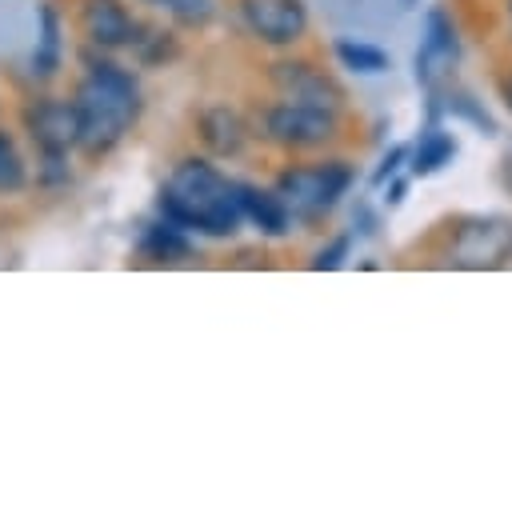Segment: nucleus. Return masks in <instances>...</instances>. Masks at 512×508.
Instances as JSON below:
<instances>
[{
  "label": "nucleus",
  "instance_id": "f257e3e1",
  "mask_svg": "<svg viewBox=\"0 0 512 508\" xmlns=\"http://www.w3.org/2000/svg\"><path fill=\"white\" fill-rule=\"evenodd\" d=\"M76 80H72V104H76V156L84 164H100L108 160L140 124L144 116V88H140V72L124 60H116V52H100L80 44L76 52Z\"/></svg>",
  "mask_w": 512,
  "mask_h": 508
},
{
  "label": "nucleus",
  "instance_id": "f03ea898",
  "mask_svg": "<svg viewBox=\"0 0 512 508\" xmlns=\"http://www.w3.org/2000/svg\"><path fill=\"white\" fill-rule=\"evenodd\" d=\"M156 216L172 220L176 228L208 240H228L244 228L240 204H236V184L224 176L212 156H180L168 176L156 188Z\"/></svg>",
  "mask_w": 512,
  "mask_h": 508
},
{
  "label": "nucleus",
  "instance_id": "7ed1b4c3",
  "mask_svg": "<svg viewBox=\"0 0 512 508\" xmlns=\"http://www.w3.org/2000/svg\"><path fill=\"white\" fill-rule=\"evenodd\" d=\"M356 172L348 160H316V164H292L276 176V196L292 212V224H320L352 188Z\"/></svg>",
  "mask_w": 512,
  "mask_h": 508
},
{
  "label": "nucleus",
  "instance_id": "20e7f679",
  "mask_svg": "<svg viewBox=\"0 0 512 508\" xmlns=\"http://www.w3.org/2000/svg\"><path fill=\"white\" fill-rule=\"evenodd\" d=\"M20 140L28 144L32 156H76V104L64 92H48V88H28L16 100V116H12Z\"/></svg>",
  "mask_w": 512,
  "mask_h": 508
},
{
  "label": "nucleus",
  "instance_id": "39448f33",
  "mask_svg": "<svg viewBox=\"0 0 512 508\" xmlns=\"http://www.w3.org/2000/svg\"><path fill=\"white\" fill-rule=\"evenodd\" d=\"M336 116L340 112L276 96L272 104L260 108L256 136H264L272 148H284V152H312V148H324L328 140H336Z\"/></svg>",
  "mask_w": 512,
  "mask_h": 508
},
{
  "label": "nucleus",
  "instance_id": "423d86ee",
  "mask_svg": "<svg viewBox=\"0 0 512 508\" xmlns=\"http://www.w3.org/2000/svg\"><path fill=\"white\" fill-rule=\"evenodd\" d=\"M236 20L256 44L276 52L300 44L312 24L304 0H236Z\"/></svg>",
  "mask_w": 512,
  "mask_h": 508
},
{
  "label": "nucleus",
  "instance_id": "0eeeda50",
  "mask_svg": "<svg viewBox=\"0 0 512 508\" xmlns=\"http://www.w3.org/2000/svg\"><path fill=\"white\" fill-rule=\"evenodd\" d=\"M448 256L460 268H500L512 256V224L504 216H464L452 228Z\"/></svg>",
  "mask_w": 512,
  "mask_h": 508
},
{
  "label": "nucleus",
  "instance_id": "6e6552de",
  "mask_svg": "<svg viewBox=\"0 0 512 508\" xmlns=\"http://www.w3.org/2000/svg\"><path fill=\"white\" fill-rule=\"evenodd\" d=\"M72 28L80 36V44L100 48V52H128L140 16L124 4V0H76L72 8Z\"/></svg>",
  "mask_w": 512,
  "mask_h": 508
},
{
  "label": "nucleus",
  "instance_id": "1a4fd4ad",
  "mask_svg": "<svg viewBox=\"0 0 512 508\" xmlns=\"http://www.w3.org/2000/svg\"><path fill=\"white\" fill-rule=\"evenodd\" d=\"M64 64H68V16L56 0H36V40L24 60L28 84L48 88L52 80H60Z\"/></svg>",
  "mask_w": 512,
  "mask_h": 508
},
{
  "label": "nucleus",
  "instance_id": "9d476101",
  "mask_svg": "<svg viewBox=\"0 0 512 508\" xmlns=\"http://www.w3.org/2000/svg\"><path fill=\"white\" fill-rule=\"evenodd\" d=\"M268 84L276 88V96L284 100H300V104H316V108H328V112H340L344 108V88L312 60H300V56H280L268 64Z\"/></svg>",
  "mask_w": 512,
  "mask_h": 508
},
{
  "label": "nucleus",
  "instance_id": "9b49d317",
  "mask_svg": "<svg viewBox=\"0 0 512 508\" xmlns=\"http://www.w3.org/2000/svg\"><path fill=\"white\" fill-rule=\"evenodd\" d=\"M192 128H196V140H200L204 156H212V160H240L248 152L252 136H256L248 116L240 108L224 104V100H212V104L196 108Z\"/></svg>",
  "mask_w": 512,
  "mask_h": 508
},
{
  "label": "nucleus",
  "instance_id": "f8f14e48",
  "mask_svg": "<svg viewBox=\"0 0 512 508\" xmlns=\"http://www.w3.org/2000/svg\"><path fill=\"white\" fill-rule=\"evenodd\" d=\"M456 60H460V40H456V28H452L448 12L428 8L424 12V40L416 48V80L424 88H436Z\"/></svg>",
  "mask_w": 512,
  "mask_h": 508
},
{
  "label": "nucleus",
  "instance_id": "ddd939ff",
  "mask_svg": "<svg viewBox=\"0 0 512 508\" xmlns=\"http://www.w3.org/2000/svg\"><path fill=\"white\" fill-rule=\"evenodd\" d=\"M232 184H236V204H240V220L244 224H252L268 240L292 232V212L284 208V200L276 196V188H260L252 180H232Z\"/></svg>",
  "mask_w": 512,
  "mask_h": 508
},
{
  "label": "nucleus",
  "instance_id": "4468645a",
  "mask_svg": "<svg viewBox=\"0 0 512 508\" xmlns=\"http://www.w3.org/2000/svg\"><path fill=\"white\" fill-rule=\"evenodd\" d=\"M32 192V152L20 140L16 124L0 120V204L24 200Z\"/></svg>",
  "mask_w": 512,
  "mask_h": 508
},
{
  "label": "nucleus",
  "instance_id": "2eb2a0df",
  "mask_svg": "<svg viewBox=\"0 0 512 508\" xmlns=\"http://www.w3.org/2000/svg\"><path fill=\"white\" fill-rule=\"evenodd\" d=\"M192 252H196L192 248V232L176 228L164 216L148 220L140 228V236H136V256L144 264H184V260H192Z\"/></svg>",
  "mask_w": 512,
  "mask_h": 508
},
{
  "label": "nucleus",
  "instance_id": "dca6fc26",
  "mask_svg": "<svg viewBox=\"0 0 512 508\" xmlns=\"http://www.w3.org/2000/svg\"><path fill=\"white\" fill-rule=\"evenodd\" d=\"M128 52H132V64H136V68H168V64L180 60L184 44H180L176 24L164 28V24H144V20H140V28H136Z\"/></svg>",
  "mask_w": 512,
  "mask_h": 508
},
{
  "label": "nucleus",
  "instance_id": "f3484780",
  "mask_svg": "<svg viewBox=\"0 0 512 508\" xmlns=\"http://www.w3.org/2000/svg\"><path fill=\"white\" fill-rule=\"evenodd\" d=\"M456 156V136L440 124V120H428L416 136V144L408 148V172L412 176H436L440 168H448Z\"/></svg>",
  "mask_w": 512,
  "mask_h": 508
},
{
  "label": "nucleus",
  "instance_id": "a211bd4d",
  "mask_svg": "<svg viewBox=\"0 0 512 508\" xmlns=\"http://www.w3.org/2000/svg\"><path fill=\"white\" fill-rule=\"evenodd\" d=\"M332 52H336L340 68H348V72H360V76H380V72H388V68H392L388 52H384L380 44H368V40H352V36H340V40L332 44Z\"/></svg>",
  "mask_w": 512,
  "mask_h": 508
},
{
  "label": "nucleus",
  "instance_id": "6ab92c4d",
  "mask_svg": "<svg viewBox=\"0 0 512 508\" xmlns=\"http://www.w3.org/2000/svg\"><path fill=\"white\" fill-rule=\"evenodd\" d=\"M76 184V156H32V192L60 196Z\"/></svg>",
  "mask_w": 512,
  "mask_h": 508
},
{
  "label": "nucleus",
  "instance_id": "aec40b11",
  "mask_svg": "<svg viewBox=\"0 0 512 508\" xmlns=\"http://www.w3.org/2000/svg\"><path fill=\"white\" fill-rule=\"evenodd\" d=\"M428 92H436L440 112H448L452 120H464V124H472V128H476V132H484V136H496V120L488 116V108H484L472 92H460V88H452V92L428 88Z\"/></svg>",
  "mask_w": 512,
  "mask_h": 508
},
{
  "label": "nucleus",
  "instance_id": "412c9836",
  "mask_svg": "<svg viewBox=\"0 0 512 508\" xmlns=\"http://www.w3.org/2000/svg\"><path fill=\"white\" fill-rule=\"evenodd\" d=\"M164 8L172 16V24L184 28V32H200L216 16V0H168Z\"/></svg>",
  "mask_w": 512,
  "mask_h": 508
},
{
  "label": "nucleus",
  "instance_id": "4be33fe9",
  "mask_svg": "<svg viewBox=\"0 0 512 508\" xmlns=\"http://www.w3.org/2000/svg\"><path fill=\"white\" fill-rule=\"evenodd\" d=\"M348 252H352V232H340L336 240H328V244L308 260V268H312V272H336V268H344Z\"/></svg>",
  "mask_w": 512,
  "mask_h": 508
},
{
  "label": "nucleus",
  "instance_id": "5701e85b",
  "mask_svg": "<svg viewBox=\"0 0 512 508\" xmlns=\"http://www.w3.org/2000/svg\"><path fill=\"white\" fill-rule=\"evenodd\" d=\"M404 164H408V144H392V148L384 152V160L376 164V172H372V188H384V180L400 176Z\"/></svg>",
  "mask_w": 512,
  "mask_h": 508
},
{
  "label": "nucleus",
  "instance_id": "b1692460",
  "mask_svg": "<svg viewBox=\"0 0 512 508\" xmlns=\"http://www.w3.org/2000/svg\"><path fill=\"white\" fill-rule=\"evenodd\" d=\"M388 188H384V204L388 208H396L400 200H404V188H408V180H400V176H392V180H384Z\"/></svg>",
  "mask_w": 512,
  "mask_h": 508
},
{
  "label": "nucleus",
  "instance_id": "393cba45",
  "mask_svg": "<svg viewBox=\"0 0 512 508\" xmlns=\"http://www.w3.org/2000/svg\"><path fill=\"white\" fill-rule=\"evenodd\" d=\"M356 232H360V236H372V232H376V220H372V212H368V208H360V212H356Z\"/></svg>",
  "mask_w": 512,
  "mask_h": 508
},
{
  "label": "nucleus",
  "instance_id": "a878e982",
  "mask_svg": "<svg viewBox=\"0 0 512 508\" xmlns=\"http://www.w3.org/2000/svg\"><path fill=\"white\" fill-rule=\"evenodd\" d=\"M500 184H504V192L512 196V148H508L504 160H500Z\"/></svg>",
  "mask_w": 512,
  "mask_h": 508
},
{
  "label": "nucleus",
  "instance_id": "bb28decb",
  "mask_svg": "<svg viewBox=\"0 0 512 508\" xmlns=\"http://www.w3.org/2000/svg\"><path fill=\"white\" fill-rule=\"evenodd\" d=\"M504 100H508V108H512V76L504 80Z\"/></svg>",
  "mask_w": 512,
  "mask_h": 508
},
{
  "label": "nucleus",
  "instance_id": "cd10ccee",
  "mask_svg": "<svg viewBox=\"0 0 512 508\" xmlns=\"http://www.w3.org/2000/svg\"><path fill=\"white\" fill-rule=\"evenodd\" d=\"M140 4H148V8H164L168 0H140Z\"/></svg>",
  "mask_w": 512,
  "mask_h": 508
},
{
  "label": "nucleus",
  "instance_id": "c85d7f7f",
  "mask_svg": "<svg viewBox=\"0 0 512 508\" xmlns=\"http://www.w3.org/2000/svg\"><path fill=\"white\" fill-rule=\"evenodd\" d=\"M0 120H4V92H0Z\"/></svg>",
  "mask_w": 512,
  "mask_h": 508
},
{
  "label": "nucleus",
  "instance_id": "c756f323",
  "mask_svg": "<svg viewBox=\"0 0 512 508\" xmlns=\"http://www.w3.org/2000/svg\"><path fill=\"white\" fill-rule=\"evenodd\" d=\"M404 4H416V0H404Z\"/></svg>",
  "mask_w": 512,
  "mask_h": 508
},
{
  "label": "nucleus",
  "instance_id": "7c9ffc66",
  "mask_svg": "<svg viewBox=\"0 0 512 508\" xmlns=\"http://www.w3.org/2000/svg\"><path fill=\"white\" fill-rule=\"evenodd\" d=\"M508 12H512V0H508Z\"/></svg>",
  "mask_w": 512,
  "mask_h": 508
}]
</instances>
